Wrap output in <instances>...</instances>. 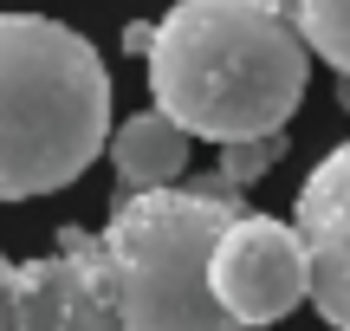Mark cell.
I'll list each match as a JSON object with an SVG mask.
<instances>
[{"label":"cell","mask_w":350,"mask_h":331,"mask_svg":"<svg viewBox=\"0 0 350 331\" xmlns=\"http://www.w3.org/2000/svg\"><path fill=\"white\" fill-rule=\"evenodd\" d=\"M305 78L312 46L273 0H175L150 39L156 111L214 150L286 130Z\"/></svg>","instance_id":"6da1fadb"},{"label":"cell","mask_w":350,"mask_h":331,"mask_svg":"<svg viewBox=\"0 0 350 331\" xmlns=\"http://www.w3.org/2000/svg\"><path fill=\"white\" fill-rule=\"evenodd\" d=\"M111 137V72L98 46L46 13H0V202L52 195Z\"/></svg>","instance_id":"7a4b0ae2"},{"label":"cell","mask_w":350,"mask_h":331,"mask_svg":"<svg viewBox=\"0 0 350 331\" xmlns=\"http://www.w3.org/2000/svg\"><path fill=\"white\" fill-rule=\"evenodd\" d=\"M338 104H344V111H350V72H344V85H338Z\"/></svg>","instance_id":"7c38bea8"},{"label":"cell","mask_w":350,"mask_h":331,"mask_svg":"<svg viewBox=\"0 0 350 331\" xmlns=\"http://www.w3.org/2000/svg\"><path fill=\"white\" fill-rule=\"evenodd\" d=\"M13 331H130L104 286L98 234L65 228L59 254L13 267Z\"/></svg>","instance_id":"5b68a950"},{"label":"cell","mask_w":350,"mask_h":331,"mask_svg":"<svg viewBox=\"0 0 350 331\" xmlns=\"http://www.w3.org/2000/svg\"><path fill=\"white\" fill-rule=\"evenodd\" d=\"M286 156V130H266V137H240V143H221V163H214V176H227L234 189H247L253 176H266V169Z\"/></svg>","instance_id":"9c48e42d"},{"label":"cell","mask_w":350,"mask_h":331,"mask_svg":"<svg viewBox=\"0 0 350 331\" xmlns=\"http://www.w3.org/2000/svg\"><path fill=\"white\" fill-rule=\"evenodd\" d=\"M273 7L299 26V39H305V46H312L338 78L350 72V0H273Z\"/></svg>","instance_id":"ba28073f"},{"label":"cell","mask_w":350,"mask_h":331,"mask_svg":"<svg viewBox=\"0 0 350 331\" xmlns=\"http://www.w3.org/2000/svg\"><path fill=\"white\" fill-rule=\"evenodd\" d=\"M240 208V189L227 176H208L195 189H124L111 208V228L98 234L104 286L130 331H240L214 299V247Z\"/></svg>","instance_id":"3957f363"},{"label":"cell","mask_w":350,"mask_h":331,"mask_svg":"<svg viewBox=\"0 0 350 331\" xmlns=\"http://www.w3.org/2000/svg\"><path fill=\"white\" fill-rule=\"evenodd\" d=\"M188 143L195 137H188L169 111H143L111 137V169H117L124 189H169L188 169Z\"/></svg>","instance_id":"52a82bcc"},{"label":"cell","mask_w":350,"mask_h":331,"mask_svg":"<svg viewBox=\"0 0 350 331\" xmlns=\"http://www.w3.org/2000/svg\"><path fill=\"white\" fill-rule=\"evenodd\" d=\"M312 260V306L331 331H350V137L305 176L292 215Z\"/></svg>","instance_id":"8992f818"},{"label":"cell","mask_w":350,"mask_h":331,"mask_svg":"<svg viewBox=\"0 0 350 331\" xmlns=\"http://www.w3.org/2000/svg\"><path fill=\"white\" fill-rule=\"evenodd\" d=\"M150 39H156V26H150V20H137V26H130V33H124V46H130V52H143V59H150Z\"/></svg>","instance_id":"8fae6325"},{"label":"cell","mask_w":350,"mask_h":331,"mask_svg":"<svg viewBox=\"0 0 350 331\" xmlns=\"http://www.w3.org/2000/svg\"><path fill=\"white\" fill-rule=\"evenodd\" d=\"M214 299L227 306V319L247 325H279L286 312H299L312 299V260H305L299 228L273 215H240L214 247Z\"/></svg>","instance_id":"277c9868"},{"label":"cell","mask_w":350,"mask_h":331,"mask_svg":"<svg viewBox=\"0 0 350 331\" xmlns=\"http://www.w3.org/2000/svg\"><path fill=\"white\" fill-rule=\"evenodd\" d=\"M0 331H13V267L0 260Z\"/></svg>","instance_id":"30bf717a"}]
</instances>
